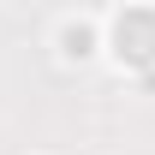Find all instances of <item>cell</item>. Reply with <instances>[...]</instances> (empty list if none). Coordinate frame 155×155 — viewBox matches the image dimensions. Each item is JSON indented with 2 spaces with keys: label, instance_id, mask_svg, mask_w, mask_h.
<instances>
[{
  "label": "cell",
  "instance_id": "6da1fadb",
  "mask_svg": "<svg viewBox=\"0 0 155 155\" xmlns=\"http://www.w3.org/2000/svg\"><path fill=\"white\" fill-rule=\"evenodd\" d=\"M119 54L125 60H155V12H125L119 18Z\"/></svg>",
  "mask_w": 155,
  "mask_h": 155
},
{
  "label": "cell",
  "instance_id": "7a4b0ae2",
  "mask_svg": "<svg viewBox=\"0 0 155 155\" xmlns=\"http://www.w3.org/2000/svg\"><path fill=\"white\" fill-rule=\"evenodd\" d=\"M66 54H90V30H84V24L66 30Z\"/></svg>",
  "mask_w": 155,
  "mask_h": 155
}]
</instances>
